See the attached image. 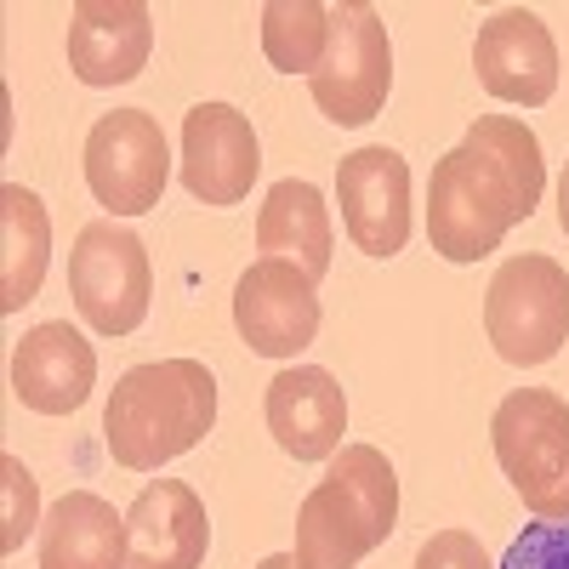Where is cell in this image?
Instances as JSON below:
<instances>
[{
	"label": "cell",
	"mask_w": 569,
	"mask_h": 569,
	"mask_svg": "<svg viewBox=\"0 0 569 569\" xmlns=\"http://www.w3.org/2000/svg\"><path fill=\"white\" fill-rule=\"evenodd\" d=\"M257 251L297 262L313 284L330 273V257H337V228H330V206L313 182L284 177L268 188V200L257 211Z\"/></svg>",
	"instance_id": "18"
},
{
	"label": "cell",
	"mask_w": 569,
	"mask_h": 569,
	"mask_svg": "<svg viewBox=\"0 0 569 569\" xmlns=\"http://www.w3.org/2000/svg\"><path fill=\"white\" fill-rule=\"evenodd\" d=\"M268 433L297 461H330L348 433V393L330 370L291 365L268 382Z\"/></svg>",
	"instance_id": "16"
},
{
	"label": "cell",
	"mask_w": 569,
	"mask_h": 569,
	"mask_svg": "<svg viewBox=\"0 0 569 569\" xmlns=\"http://www.w3.org/2000/svg\"><path fill=\"white\" fill-rule=\"evenodd\" d=\"M69 297L98 337H131L154 302L149 246L131 228H120L114 217L86 222L69 251Z\"/></svg>",
	"instance_id": "5"
},
{
	"label": "cell",
	"mask_w": 569,
	"mask_h": 569,
	"mask_svg": "<svg viewBox=\"0 0 569 569\" xmlns=\"http://www.w3.org/2000/svg\"><path fill=\"white\" fill-rule=\"evenodd\" d=\"M0 496H7V512H0V552H23V541L46 525L40 518V485L23 467V456H0Z\"/></svg>",
	"instance_id": "21"
},
{
	"label": "cell",
	"mask_w": 569,
	"mask_h": 569,
	"mask_svg": "<svg viewBox=\"0 0 569 569\" xmlns=\"http://www.w3.org/2000/svg\"><path fill=\"white\" fill-rule=\"evenodd\" d=\"M257 569H302V558H297V552H268Z\"/></svg>",
	"instance_id": "25"
},
{
	"label": "cell",
	"mask_w": 569,
	"mask_h": 569,
	"mask_svg": "<svg viewBox=\"0 0 569 569\" xmlns=\"http://www.w3.org/2000/svg\"><path fill=\"white\" fill-rule=\"evenodd\" d=\"M233 330L262 359H297L319 337V284L279 257H257L233 284Z\"/></svg>",
	"instance_id": "9"
},
{
	"label": "cell",
	"mask_w": 569,
	"mask_h": 569,
	"mask_svg": "<svg viewBox=\"0 0 569 569\" xmlns=\"http://www.w3.org/2000/svg\"><path fill=\"white\" fill-rule=\"evenodd\" d=\"M46 262H52V217L46 200L23 182L0 188V313H23L40 297Z\"/></svg>",
	"instance_id": "19"
},
{
	"label": "cell",
	"mask_w": 569,
	"mask_h": 569,
	"mask_svg": "<svg viewBox=\"0 0 569 569\" xmlns=\"http://www.w3.org/2000/svg\"><path fill=\"white\" fill-rule=\"evenodd\" d=\"M399 525V472L376 445H342L297 507L302 569H359Z\"/></svg>",
	"instance_id": "3"
},
{
	"label": "cell",
	"mask_w": 569,
	"mask_h": 569,
	"mask_svg": "<svg viewBox=\"0 0 569 569\" xmlns=\"http://www.w3.org/2000/svg\"><path fill=\"white\" fill-rule=\"evenodd\" d=\"M40 569H131L126 512L91 490H69L40 525Z\"/></svg>",
	"instance_id": "17"
},
{
	"label": "cell",
	"mask_w": 569,
	"mask_h": 569,
	"mask_svg": "<svg viewBox=\"0 0 569 569\" xmlns=\"http://www.w3.org/2000/svg\"><path fill=\"white\" fill-rule=\"evenodd\" d=\"M80 166H86V188L98 194L109 217H142L166 194L171 149L149 109H114V114H98V126L86 131Z\"/></svg>",
	"instance_id": "8"
},
{
	"label": "cell",
	"mask_w": 569,
	"mask_h": 569,
	"mask_svg": "<svg viewBox=\"0 0 569 569\" xmlns=\"http://www.w3.org/2000/svg\"><path fill=\"white\" fill-rule=\"evenodd\" d=\"M131 569H200L211 547V518L194 485L149 479L126 507Z\"/></svg>",
	"instance_id": "15"
},
{
	"label": "cell",
	"mask_w": 569,
	"mask_h": 569,
	"mask_svg": "<svg viewBox=\"0 0 569 569\" xmlns=\"http://www.w3.org/2000/svg\"><path fill=\"white\" fill-rule=\"evenodd\" d=\"M496 569H569V525H552V518L525 525V536H512Z\"/></svg>",
	"instance_id": "22"
},
{
	"label": "cell",
	"mask_w": 569,
	"mask_h": 569,
	"mask_svg": "<svg viewBox=\"0 0 569 569\" xmlns=\"http://www.w3.org/2000/svg\"><path fill=\"white\" fill-rule=\"evenodd\" d=\"M330 52V7L319 0H268L262 7V58L279 74H319Z\"/></svg>",
	"instance_id": "20"
},
{
	"label": "cell",
	"mask_w": 569,
	"mask_h": 569,
	"mask_svg": "<svg viewBox=\"0 0 569 569\" xmlns=\"http://www.w3.org/2000/svg\"><path fill=\"white\" fill-rule=\"evenodd\" d=\"M217 427V376L200 359L131 365L103 410V445L126 472H160Z\"/></svg>",
	"instance_id": "2"
},
{
	"label": "cell",
	"mask_w": 569,
	"mask_h": 569,
	"mask_svg": "<svg viewBox=\"0 0 569 569\" xmlns=\"http://www.w3.org/2000/svg\"><path fill=\"white\" fill-rule=\"evenodd\" d=\"M410 569H496V563H490L485 541L472 536V530H433V536L421 541V552H416Z\"/></svg>",
	"instance_id": "23"
},
{
	"label": "cell",
	"mask_w": 569,
	"mask_h": 569,
	"mask_svg": "<svg viewBox=\"0 0 569 569\" xmlns=\"http://www.w3.org/2000/svg\"><path fill=\"white\" fill-rule=\"evenodd\" d=\"M547 188L541 137L518 114H479L427 177V240L445 262L490 257L512 222H530Z\"/></svg>",
	"instance_id": "1"
},
{
	"label": "cell",
	"mask_w": 569,
	"mask_h": 569,
	"mask_svg": "<svg viewBox=\"0 0 569 569\" xmlns=\"http://www.w3.org/2000/svg\"><path fill=\"white\" fill-rule=\"evenodd\" d=\"M262 171L251 114L233 103H194L182 114V188L200 206H240Z\"/></svg>",
	"instance_id": "11"
},
{
	"label": "cell",
	"mask_w": 569,
	"mask_h": 569,
	"mask_svg": "<svg viewBox=\"0 0 569 569\" xmlns=\"http://www.w3.org/2000/svg\"><path fill=\"white\" fill-rule=\"evenodd\" d=\"M472 69H479V86L496 103L541 109L558 91V40L530 7H507L490 23H479Z\"/></svg>",
	"instance_id": "12"
},
{
	"label": "cell",
	"mask_w": 569,
	"mask_h": 569,
	"mask_svg": "<svg viewBox=\"0 0 569 569\" xmlns=\"http://www.w3.org/2000/svg\"><path fill=\"white\" fill-rule=\"evenodd\" d=\"M558 228L569 240V160H563V177H558Z\"/></svg>",
	"instance_id": "24"
},
{
	"label": "cell",
	"mask_w": 569,
	"mask_h": 569,
	"mask_svg": "<svg viewBox=\"0 0 569 569\" xmlns=\"http://www.w3.org/2000/svg\"><path fill=\"white\" fill-rule=\"evenodd\" d=\"M98 388V348L69 319H46L12 353V393L34 416H74Z\"/></svg>",
	"instance_id": "13"
},
{
	"label": "cell",
	"mask_w": 569,
	"mask_h": 569,
	"mask_svg": "<svg viewBox=\"0 0 569 569\" xmlns=\"http://www.w3.org/2000/svg\"><path fill=\"white\" fill-rule=\"evenodd\" d=\"M485 330L507 365H547L569 342V273L541 257H507L485 291Z\"/></svg>",
	"instance_id": "6"
},
{
	"label": "cell",
	"mask_w": 569,
	"mask_h": 569,
	"mask_svg": "<svg viewBox=\"0 0 569 569\" xmlns=\"http://www.w3.org/2000/svg\"><path fill=\"white\" fill-rule=\"evenodd\" d=\"M154 52V12L142 0H80L69 12V69L80 86H126Z\"/></svg>",
	"instance_id": "14"
},
{
	"label": "cell",
	"mask_w": 569,
	"mask_h": 569,
	"mask_svg": "<svg viewBox=\"0 0 569 569\" xmlns=\"http://www.w3.org/2000/svg\"><path fill=\"white\" fill-rule=\"evenodd\" d=\"M337 206H342V228L348 240L388 262L405 251L410 240V166L388 142H370V149L342 154L337 166Z\"/></svg>",
	"instance_id": "10"
},
{
	"label": "cell",
	"mask_w": 569,
	"mask_h": 569,
	"mask_svg": "<svg viewBox=\"0 0 569 569\" xmlns=\"http://www.w3.org/2000/svg\"><path fill=\"white\" fill-rule=\"evenodd\" d=\"M308 91L330 126H365L382 114L393 91V40L382 12L365 7V0L330 7V52L308 80Z\"/></svg>",
	"instance_id": "7"
},
{
	"label": "cell",
	"mask_w": 569,
	"mask_h": 569,
	"mask_svg": "<svg viewBox=\"0 0 569 569\" xmlns=\"http://www.w3.org/2000/svg\"><path fill=\"white\" fill-rule=\"evenodd\" d=\"M490 445L518 501L569 525V405L547 388H512L490 416Z\"/></svg>",
	"instance_id": "4"
}]
</instances>
